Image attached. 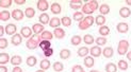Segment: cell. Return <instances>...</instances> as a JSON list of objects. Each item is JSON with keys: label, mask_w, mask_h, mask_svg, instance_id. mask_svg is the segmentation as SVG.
Segmentation results:
<instances>
[{"label": "cell", "mask_w": 131, "mask_h": 72, "mask_svg": "<svg viewBox=\"0 0 131 72\" xmlns=\"http://www.w3.org/2000/svg\"><path fill=\"white\" fill-rule=\"evenodd\" d=\"M0 72H8V68L3 66V65H1V66H0Z\"/></svg>", "instance_id": "50"}, {"label": "cell", "mask_w": 131, "mask_h": 72, "mask_svg": "<svg viewBox=\"0 0 131 72\" xmlns=\"http://www.w3.org/2000/svg\"><path fill=\"white\" fill-rule=\"evenodd\" d=\"M82 13L83 14H88L89 16H91V14H93L94 12L90 9V6L88 5V3H85V4H83V6H82Z\"/></svg>", "instance_id": "39"}, {"label": "cell", "mask_w": 131, "mask_h": 72, "mask_svg": "<svg viewBox=\"0 0 131 72\" xmlns=\"http://www.w3.org/2000/svg\"><path fill=\"white\" fill-rule=\"evenodd\" d=\"M24 16H25V12H23L21 10H19V9L13 10V12H12V17L17 21L21 20V19L24 18Z\"/></svg>", "instance_id": "3"}, {"label": "cell", "mask_w": 131, "mask_h": 72, "mask_svg": "<svg viewBox=\"0 0 131 72\" xmlns=\"http://www.w3.org/2000/svg\"><path fill=\"white\" fill-rule=\"evenodd\" d=\"M15 3H16V4H19V5H21V4H25L26 1H25V0H16Z\"/></svg>", "instance_id": "51"}, {"label": "cell", "mask_w": 131, "mask_h": 72, "mask_svg": "<svg viewBox=\"0 0 131 72\" xmlns=\"http://www.w3.org/2000/svg\"><path fill=\"white\" fill-rule=\"evenodd\" d=\"M10 60V55L8 53H0V64L5 65L6 63H9Z\"/></svg>", "instance_id": "25"}, {"label": "cell", "mask_w": 131, "mask_h": 72, "mask_svg": "<svg viewBox=\"0 0 131 72\" xmlns=\"http://www.w3.org/2000/svg\"><path fill=\"white\" fill-rule=\"evenodd\" d=\"M36 63H37V60H36V57L35 56H28V58H27V65L29 67H34L35 65H36Z\"/></svg>", "instance_id": "29"}, {"label": "cell", "mask_w": 131, "mask_h": 72, "mask_svg": "<svg viewBox=\"0 0 131 72\" xmlns=\"http://www.w3.org/2000/svg\"><path fill=\"white\" fill-rule=\"evenodd\" d=\"M53 34H51V32L49 31H44L43 33L41 34V37H42V40H51L53 38Z\"/></svg>", "instance_id": "20"}, {"label": "cell", "mask_w": 131, "mask_h": 72, "mask_svg": "<svg viewBox=\"0 0 131 72\" xmlns=\"http://www.w3.org/2000/svg\"><path fill=\"white\" fill-rule=\"evenodd\" d=\"M36 5H37V9L40 10L42 13L43 12H46L48 9H49V4L46 0H40V1L36 2Z\"/></svg>", "instance_id": "6"}, {"label": "cell", "mask_w": 131, "mask_h": 72, "mask_svg": "<svg viewBox=\"0 0 131 72\" xmlns=\"http://www.w3.org/2000/svg\"><path fill=\"white\" fill-rule=\"evenodd\" d=\"M94 58L92 56H86L85 58H84V65H85V67L88 68H92L94 66Z\"/></svg>", "instance_id": "23"}, {"label": "cell", "mask_w": 131, "mask_h": 72, "mask_svg": "<svg viewBox=\"0 0 131 72\" xmlns=\"http://www.w3.org/2000/svg\"><path fill=\"white\" fill-rule=\"evenodd\" d=\"M118 68H119V70H123V71L127 70L128 69V63L124 60H121L118 62Z\"/></svg>", "instance_id": "40"}, {"label": "cell", "mask_w": 131, "mask_h": 72, "mask_svg": "<svg viewBox=\"0 0 131 72\" xmlns=\"http://www.w3.org/2000/svg\"><path fill=\"white\" fill-rule=\"evenodd\" d=\"M70 55H71V53L68 49H62L60 52V57L62 60H67V58L70 57Z\"/></svg>", "instance_id": "22"}, {"label": "cell", "mask_w": 131, "mask_h": 72, "mask_svg": "<svg viewBox=\"0 0 131 72\" xmlns=\"http://www.w3.org/2000/svg\"><path fill=\"white\" fill-rule=\"evenodd\" d=\"M64 69V66H63V64L60 63V62H56L53 64V70L56 72H62Z\"/></svg>", "instance_id": "37"}, {"label": "cell", "mask_w": 131, "mask_h": 72, "mask_svg": "<svg viewBox=\"0 0 131 72\" xmlns=\"http://www.w3.org/2000/svg\"><path fill=\"white\" fill-rule=\"evenodd\" d=\"M131 15V10L126 8V6H124L119 10V16L123 17V18H128L129 16Z\"/></svg>", "instance_id": "16"}, {"label": "cell", "mask_w": 131, "mask_h": 72, "mask_svg": "<svg viewBox=\"0 0 131 72\" xmlns=\"http://www.w3.org/2000/svg\"><path fill=\"white\" fill-rule=\"evenodd\" d=\"M8 45H9V42L5 38L2 37L1 39H0V49H5L6 47H8Z\"/></svg>", "instance_id": "44"}, {"label": "cell", "mask_w": 131, "mask_h": 72, "mask_svg": "<svg viewBox=\"0 0 131 72\" xmlns=\"http://www.w3.org/2000/svg\"><path fill=\"white\" fill-rule=\"evenodd\" d=\"M32 31L34 32V34L40 35L45 31L44 30V25L42 23H35V24H33V27H32Z\"/></svg>", "instance_id": "10"}, {"label": "cell", "mask_w": 131, "mask_h": 72, "mask_svg": "<svg viewBox=\"0 0 131 72\" xmlns=\"http://www.w3.org/2000/svg\"><path fill=\"white\" fill-rule=\"evenodd\" d=\"M61 22L63 25H65V27H69V25L71 24V19L67 16H64L62 19H61Z\"/></svg>", "instance_id": "43"}, {"label": "cell", "mask_w": 131, "mask_h": 72, "mask_svg": "<svg viewBox=\"0 0 131 72\" xmlns=\"http://www.w3.org/2000/svg\"><path fill=\"white\" fill-rule=\"evenodd\" d=\"M61 23H62V22H61V19H60V18L53 17V18H51V20H50V22H49V25H50L51 28L57 29V28L60 27Z\"/></svg>", "instance_id": "17"}, {"label": "cell", "mask_w": 131, "mask_h": 72, "mask_svg": "<svg viewBox=\"0 0 131 72\" xmlns=\"http://www.w3.org/2000/svg\"><path fill=\"white\" fill-rule=\"evenodd\" d=\"M73 18L75 19L76 21H78V22H81L83 19H84V15H83V13L82 12H75L74 14H73Z\"/></svg>", "instance_id": "26"}, {"label": "cell", "mask_w": 131, "mask_h": 72, "mask_svg": "<svg viewBox=\"0 0 131 72\" xmlns=\"http://www.w3.org/2000/svg\"><path fill=\"white\" fill-rule=\"evenodd\" d=\"M128 48H129V42L126 39H122L117 46V52L119 55H126L128 53Z\"/></svg>", "instance_id": "2"}, {"label": "cell", "mask_w": 131, "mask_h": 72, "mask_svg": "<svg viewBox=\"0 0 131 72\" xmlns=\"http://www.w3.org/2000/svg\"><path fill=\"white\" fill-rule=\"evenodd\" d=\"M116 29L117 31L119 32V33H127V32L129 31V27H128V24L126 22H119L118 24L116 25Z\"/></svg>", "instance_id": "7"}, {"label": "cell", "mask_w": 131, "mask_h": 72, "mask_svg": "<svg viewBox=\"0 0 131 72\" xmlns=\"http://www.w3.org/2000/svg\"><path fill=\"white\" fill-rule=\"evenodd\" d=\"M93 23H94V17L93 16H86V17H84V19L81 22H79V25H78V27H79L80 30L85 31L90 27H92Z\"/></svg>", "instance_id": "1"}, {"label": "cell", "mask_w": 131, "mask_h": 72, "mask_svg": "<svg viewBox=\"0 0 131 72\" xmlns=\"http://www.w3.org/2000/svg\"><path fill=\"white\" fill-rule=\"evenodd\" d=\"M99 12H100V14L101 15H107V14H109V12H110V6L108 5V4H102V5H100L99 6Z\"/></svg>", "instance_id": "27"}, {"label": "cell", "mask_w": 131, "mask_h": 72, "mask_svg": "<svg viewBox=\"0 0 131 72\" xmlns=\"http://www.w3.org/2000/svg\"><path fill=\"white\" fill-rule=\"evenodd\" d=\"M36 72H45V70H43V69H40V70H37Z\"/></svg>", "instance_id": "54"}, {"label": "cell", "mask_w": 131, "mask_h": 72, "mask_svg": "<svg viewBox=\"0 0 131 72\" xmlns=\"http://www.w3.org/2000/svg\"><path fill=\"white\" fill-rule=\"evenodd\" d=\"M38 21H40L43 25L44 24H49L50 22V18H49V15L48 14H46V13H43V14L40 15V17H38Z\"/></svg>", "instance_id": "13"}, {"label": "cell", "mask_w": 131, "mask_h": 72, "mask_svg": "<svg viewBox=\"0 0 131 72\" xmlns=\"http://www.w3.org/2000/svg\"><path fill=\"white\" fill-rule=\"evenodd\" d=\"M127 58H128V61H130V62H131V51L127 53Z\"/></svg>", "instance_id": "52"}, {"label": "cell", "mask_w": 131, "mask_h": 72, "mask_svg": "<svg viewBox=\"0 0 131 72\" xmlns=\"http://www.w3.org/2000/svg\"><path fill=\"white\" fill-rule=\"evenodd\" d=\"M126 4H127V5H131V0H127V1H126Z\"/></svg>", "instance_id": "53"}, {"label": "cell", "mask_w": 131, "mask_h": 72, "mask_svg": "<svg viewBox=\"0 0 131 72\" xmlns=\"http://www.w3.org/2000/svg\"><path fill=\"white\" fill-rule=\"evenodd\" d=\"M95 22H96V24L102 27V25H104V23H106V17H104L103 15H98L95 18Z\"/></svg>", "instance_id": "24"}, {"label": "cell", "mask_w": 131, "mask_h": 72, "mask_svg": "<svg viewBox=\"0 0 131 72\" xmlns=\"http://www.w3.org/2000/svg\"><path fill=\"white\" fill-rule=\"evenodd\" d=\"M50 46H51V44H50V40H42L41 41V44H40V47L43 51H45V50H47V49H49L50 48Z\"/></svg>", "instance_id": "36"}, {"label": "cell", "mask_w": 131, "mask_h": 72, "mask_svg": "<svg viewBox=\"0 0 131 72\" xmlns=\"http://www.w3.org/2000/svg\"><path fill=\"white\" fill-rule=\"evenodd\" d=\"M12 72H23V69H21L20 67H19V66H16V67L13 68Z\"/></svg>", "instance_id": "49"}, {"label": "cell", "mask_w": 131, "mask_h": 72, "mask_svg": "<svg viewBox=\"0 0 131 72\" xmlns=\"http://www.w3.org/2000/svg\"><path fill=\"white\" fill-rule=\"evenodd\" d=\"M4 33H5V27H3V25H0V36H1V38H2Z\"/></svg>", "instance_id": "48"}, {"label": "cell", "mask_w": 131, "mask_h": 72, "mask_svg": "<svg viewBox=\"0 0 131 72\" xmlns=\"http://www.w3.org/2000/svg\"><path fill=\"white\" fill-rule=\"evenodd\" d=\"M90 53H91V55H92V56H94V57H98V56H100V55H101L102 51H101V49L99 48V46H95V47L91 48Z\"/></svg>", "instance_id": "11"}, {"label": "cell", "mask_w": 131, "mask_h": 72, "mask_svg": "<svg viewBox=\"0 0 131 72\" xmlns=\"http://www.w3.org/2000/svg\"><path fill=\"white\" fill-rule=\"evenodd\" d=\"M50 62L48 61V60H42L41 61V63H40V67H41V69H43V70H47V69H49L50 68Z\"/></svg>", "instance_id": "32"}, {"label": "cell", "mask_w": 131, "mask_h": 72, "mask_svg": "<svg viewBox=\"0 0 131 72\" xmlns=\"http://www.w3.org/2000/svg\"><path fill=\"white\" fill-rule=\"evenodd\" d=\"M91 72H100V71H97V70H92Z\"/></svg>", "instance_id": "55"}, {"label": "cell", "mask_w": 131, "mask_h": 72, "mask_svg": "<svg viewBox=\"0 0 131 72\" xmlns=\"http://www.w3.org/2000/svg\"><path fill=\"white\" fill-rule=\"evenodd\" d=\"M95 42L97 44V46H103V45L107 44V38L103 37V36L97 37V38H95Z\"/></svg>", "instance_id": "38"}, {"label": "cell", "mask_w": 131, "mask_h": 72, "mask_svg": "<svg viewBox=\"0 0 131 72\" xmlns=\"http://www.w3.org/2000/svg\"><path fill=\"white\" fill-rule=\"evenodd\" d=\"M10 62H11V64L13 65V66L16 67V66H19V65L21 64L23 58H21V56H19V55H14V56H12Z\"/></svg>", "instance_id": "14"}, {"label": "cell", "mask_w": 131, "mask_h": 72, "mask_svg": "<svg viewBox=\"0 0 131 72\" xmlns=\"http://www.w3.org/2000/svg\"><path fill=\"white\" fill-rule=\"evenodd\" d=\"M21 41H23V36L20 34H15V35H13L12 38H11V42L14 46H19L21 44Z\"/></svg>", "instance_id": "9"}, {"label": "cell", "mask_w": 131, "mask_h": 72, "mask_svg": "<svg viewBox=\"0 0 131 72\" xmlns=\"http://www.w3.org/2000/svg\"><path fill=\"white\" fill-rule=\"evenodd\" d=\"M25 15H26V17H28V18L34 17L35 10L33 8H27V9H26V11H25Z\"/></svg>", "instance_id": "33"}, {"label": "cell", "mask_w": 131, "mask_h": 72, "mask_svg": "<svg viewBox=\"0 0 131 72\" xmlns=\"http://www.w3.org/2000/svg\"><path fill=\"white\" fill-rule=\"evenodd\" d=\"M89 52H90L89 48H86V47H81L79 50H78V55H79L80 57H85V56L89 54Z\"/></svg>", "instance_id": "30"}, {"label": "cell", "mask_w": 131, "mask_h": 72, "mask_svg": "<svg viewBox=\"0 0 131 72\" xmlns=\"http://www.w3.org/2000/svg\"><path fill=\"white\" fill-rule=\"evenodd\" d=\"M82 71H83V68L80 65H75V66L71 68V72H82Z\"/></svg>", "instance_id": "46"}, {"label": "cell", "mask_w": 131, "mask_h": 72, "mask_svg": "<svg viewBox=\"0 0 131 72\" xmlns=\"http://www.w3.org/2000/svg\"><path fill=\"white\" fill-rule=\"evenodd\" d=\"M109 33H110V29H109V27H107V25H102V27L99 28V34L101 36L104 37V36L109 35Z\"/></svg>", "instance_id": "31"}, {"label": "cell", "mask_w": 131, "mask_h": 72, "mask_svg": "<svg viewBox=\"0 0 131 72\" xmlns=\"http://www.w3.org/2000/svg\"><path fill=\"white\" fill-rule=\"evenodd\" d=\"M12 0H0V6L1 8H10L12 5Z\"/></svg>", "instance_id": "42"}, {"label": "cell", "mask_w": 131, "mask_h": 72, "mask_svg": "<svg viewBox=\"0 0 131 72\" xmlns=\"http://www.w3.org/2000/svg\"><path fill=\"white\" fill-rule=\"evenodd\" d=\"M51 13L52 14H54V15H58V14H60L61 11H62V8H61V5L60 3H58V2H54V3H52L51 4Z\"/></svg>", "instance_id": "12"}, {"label": "cell", "mask_w": 131, "mask_h": 72, "mask_svg": "<svg viewBox=\"0 0 131 72\" xmlns=\"http://www.w3.org/2000/svg\"><path fill=\"white\" fill-rule=\"evenodd\" d=\"M82 72H84V71H82Z\"/></svg>", "instance_id": "56"}, {"label": "cell", "mask_w": 131, "mask_h": 72, "mask_svg": "<svg viewBox=\"0 0 131 72\" xmlns=\"http://www.w3.org/2000/svg\"><path fill=\"white\" fill-rule=\"evenodd\" d=\"M117 67L116 65L113 63H109L106 65V72H116Z\"/></svg>", "instance_id": "34"}, {"label": "cell", "mask_w": 131, "mask_h": 72, "mask_svg": "<svg viewBox=\"0 0 131 72\" xmlns=\"http://www.w3.org/2000/svg\"><path fill=\"white\" fill-rule=\"evenodd\" d=\"M32 33H33V31H32V29L29 27H23L20 30V35L25 38H31Z\"/></svg>", "instance_id": "4"}, {"label": "cell", "mask_w": 131, "mask_h": 72, "mask_svg": "<svg viewBox=\"0 0 131 72\" xmlns=\"http://www.w3.org/2000/svg\"><path fill=\"white\" fill-rule=\"evenodd\" d=\"M16 31H17V28L14 23H9L5 25V33L8 35H15L16 34Z\"/></svg>", "instance_id": "5"}, {"label": "cell", "mask_w": 131, "mask_h": 72, "mask_svg": "<svg viewBox=\"0 0 131 72\" xmlns=\"http://www.w3.org/2000/svg\"><path fill=\"white\" fill-rule=\"evenodd\" d=\"M12 16V13H10L9 11H2L0 12V20L2 21H8Z\"/></svg>", "instance_id": "19"}, {"label": "cell", "mask_w": 131, "mask_h": 72, "mask_svg": "<svg viewBox=\"0 0 131 72\" xmlns=\"http://www.w3.org/2000/svg\"><path fill=\"white\" fill-rule=\"evenodd\" d=\"M31 39H32L33 41H35L36 44H38V45H40V44H41V41H42V37H41V35H37V34L32 35Z\"/></svg>", "instance_id": "45"}, {"label": "cell", "mask_w": 131, "mask_h": 72, "mask_svg": "<svg viewBox=\"0 0 131 72\" xmlns=\"http://www.w3.org/2000/svg\"><path fill=\"white\" fill-rule=\"evenodd\" d=\"M26 46H27V48H28L29 50H34V49H36L40 45L36 44L35 41H33V40H32V39L30 38V39H28V40H27V42H26Z\"/></svg>", "instance_id": "21"}, {"label": "cell", "mask_w": 131, "mask_h": 72, "mask_svg": "<svg viewBox=\"0 0 131 72\" xmlns=\"http://www.w3.org/2000/svg\"><path fill=\"white\" fill-rule=\"evenodd\" d=\"M83 41L85 42L86 45H92L95 41V39H94V37L92 36L91 34H86V35L83 36Z\"/></svg>", "instance_id": "35"}, {"label": "cell", "mask_w": 131, "mask_h": 72, "mask_svg": "<svg viewBox=\"0 0 131 72\" xmlns=\"http://www.w3.org/2000/svg\"><path fill=\"white\" fill-rule=\"evenodd\" d=\"M82 40H83V39H82V38H81V36H79V35H74L73 37H71V39H70L71 45H74V46H78V45H80Z\"/></svg>", "instance_id": "28"}, {"label": "cell", "mask_w": 131, "mask_h": 72, "mask_svg": "<svg viewBox=\"0 0 131 72\" xmlns=\"http://www.w3.org/2000/svg\"><path fill=\"white\" fill-rule=\"evenodd\" d=\"M102 54L103 56L106 57V58H110V57H112L113 54H114V51H113V48H111V47H107V48H104L102 50Z\"/></svg>", "instance_id": "18"}, {"label": "cell", "mask_w": 131, "mask_h": 72, "mask_svg": "<svg viewBox=\"0 0 131 72\" xmlns=\"http://www.w3.org/2000/svg\"><path fill=\"white\" fill-rule=\"evenodd\" d=\"M53 35H54L56 38H58V39H62V38L65 37V31H64L63 29H61V28H57V29H54V31H53Z\"/></svg>", "instance_id": "15"}, {"label": "cell", "mask_w": 131, "mask_h": 72, "mask_svg": "<svg viewBox=\"0 0 131 72\" xmlns=\"http://www.w3.org/2000/svg\"><path fill=\"white\" fill-rule=\"evenodd\" d=\"M88 5L90 6V9L93 11V12H95L98 9V2L97 1H94V0H91V1H89L88 2Z\"/></svg>", "instance_id": "41"}, {"label": "cell", "mask_w": 131, "mask_h": 72, "mask_svg": "<svg viewBox=\"0 0 131 72\" xmlns=\"http://www.w3.org/2000/svg\"><path fill=\"white\" fill-rule=\"evenodd\" d=\"M69 6L73 10H79V9H82V1H80V0H71V1H69Z\"/></svg>", "instance_id": "8"}, {"label": "cell", "mask_w": 131, "mask_h": 72, "mask_svg": "<svg viewBox=\"0 0 131 72\" xmlns=\"http://www.w3.org/2000/svg\"><path fill=\"white\" fill-rule=\"evenodd\" d=\"M43 52H44V55H45V56L49 57V56H51L52 54H53V49H52V48H49V49H47V50L43 51Z\"/></svg>", "instance_id": "47"}]
</instances>
